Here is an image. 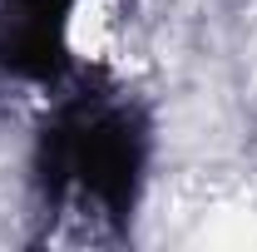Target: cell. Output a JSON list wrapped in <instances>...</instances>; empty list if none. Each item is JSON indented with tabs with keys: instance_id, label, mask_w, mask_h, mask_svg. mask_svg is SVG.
<instances>
[{
	"instance_id": "cell-1",
	"label": "cell",
	"mask_w": 257,
	"mask_h": 252,
	"mask_svg": "<svg viewBox=\"0 0 257 252\" xmlns=\"http://www.w3.org/2000/svg\"><path fill=\"white\" fill-rule=\"evenodd\" d=\"M139 168H144V134L128 124V114H74L45 144L50 188L79 193L109 218L128 213Z\"/></svg>"
}]
</instances>
